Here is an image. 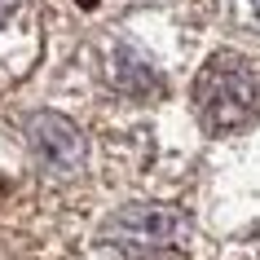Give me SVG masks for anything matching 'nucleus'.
Wrapping results in <instances>:
<instances>
[{"label": "nucleus", "instance_id": "1", "mask_svg": "<svg viewBox=\"0 0 260 260\" xmlns=\"http://www.w3.org/2000/svg\"><path fill=\"white\" fill-rule=\"evenodd\" d=\"M190 106L207 133H238L260 115V75L238 53H212L194 75Z\"/></svg>", "mask_w": 260, "mask_h": 260}, {"label": "nucleus", "instance_id": "2", "mask_svg": "<svg viewBox=\"0 0 260 260\" xmlns=\"http://www.w3.org/2000/svg\"><path fill=\"white\" fill-rule=\"evenodd\" d=\"M31 146L40 154V164L57 168V172L80 168V133L62 115H40V119L31 123Z\"/></svg>", "mask_w": 260, "mask_h": 260}, {"label": "nucleus", "instance_id": "5", "mask_svg": "<svg viewBox=\"0 0 260 260\" xmlns=\"http://www.w3.org/2000/svg\"><path fill=\"white\" fill-rule=\"evenodd\" d=\"M5 18H9V0H0V27H5Z\"/></svg>", "mask_w": 260, "mask_h": 260}, {"label": "nucleus", "instance_id": "6", "mask_svg": "<svg viewBox=\"0 0 260 260\" xmlns=\"http://www.w3.org/2000/svg\"><path fill=\"white\" fill-rule=\"evenodd\" d=\"M5 194H9V185H5V177H0V203H5Z\"/></svg>", "mask_w": 260, "mask_h": 260}, {"label": "nucleus", "instance_id": "4", "mask_svg": "<svg viewBox=\"0 0 260 260\" xmlns=\"http://www.w3.org/2000/svg\"><path fill=\"white\" fill-rule=\"evenodd\" d=\"M238 14H243L238 22H256V27H260V0H243V9H238Z\"/></svg>", "mask_w": 260, "mask_h": 260}, {"label": "nucleus", "instance_id": "3", "mask_svg": "<svg viewBox=\"0 0 260 260\" xmlns=\"http://www.w3.org/2000/svg\"><path fill=\"white\" fill-rule=\"evenodd\" d=\"M110 230H115V238H123V247H164V243H172L181 220L172 212H164V207H133Z\"/></svg>", "mask_w": 260, "mask_h": 260}]
</instances>
